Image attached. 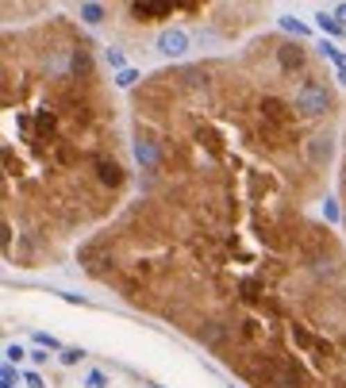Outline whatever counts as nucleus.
Masks as SVG:
<instances>
[{"label":"nucleus","mask_w":346,"mask_h":388,"mask_svg":"<svg viewBox=\"0 0 346 388\" xmlns=\"http://www.w3.org/2000/svg\"><path fill=\"white\" fill-rule=\"evenodd\" d=\"M293 104H297V112L304 119H320V116H327V112H331V92L323 89L320 81H312V77H308V81L297 85V92H293Z\"/></svg>","instance_id":"1"},{"label":"nucleus","mask_w":346,"mask_h":388,"mask_svg":"<svg viewBox=\"0 0 346 388\" xmlns=\"http://www.w3.org/2000/svg\"><path fill=\"white\" fill-rule=\"evenodd\" d=\"M154 50L162 58H185V54H189V35H185L181 27H165V31H158Z\"/></svg>","instance_id":"2"},{"label":"nucleus","mask_w":346,"mask_h":388,"mask_svg":"<svg viewBox=\"0 0 346 388\" xmlns=\"http://www.w3.org/2000/svg\"><path fill=\"white\" fill-rule=\"evenodd\" d=\"M135 162H139V169H147V174H158V165H162V146H158L154 139H139L135 142Z\"/></svg>","instance_id":"3"},{"label":"nucleus","mask_w":346,"mask_h":388,"mask_svg":"<svg viewBox=\"0 0 346 388\" xmlns=\"http://www.w3.org/2000/svg\"><path fill=\"white\" fill-rule=\"evenodd\" d=\"M131 16L135 19H170L173 16V4H165V0H135Z\"/></svg>","instance_id":"4"},{"label":"nucleus","mask_w":346,"mask_h":388,"mask_svg":"<svg viewBox=\"0 0 346 388\" xmlns=\"http://www.w3.org/2000/svg\"><path fill=\"white\" fill-rule=\"evenodd\" d=\"M304 47L300 42H288V47H281L277 50V66L285 69V74H297V69H304Z\"/></svg>","instance_id":"5"},{"label":"nucleus","mask_w":346,"mask_h":388,"mask_svg":"<svg viewBox=\"0 0 346 388\" xmlns=\"http://www.w3.org/2000/svg\"><path fill=\"white\" fill-rule=\"evenodd\" d=\"M97 181L108 185V189H120V185H124V169H120L112 158H100L97 162Z\"/></svg>","instance_id":"6"},{"label":"nucleus","mask_w":346,"mask_h":388,"mask_svg":"<svg viewBox=\"0 0 346 388\" xmlns=\"http://www.w3.org/2000/svg\"><path fill=\"white\" fill-rule=\"evenodd\" d=\"M273 385L277 388H300L304 380H300V369L293 362H285V365H277V373H273Z\"/></svg>","instance_id":"7"},{"label":"nucleus","mask_w":346,"mask_h":388,"mask_svg":"<svg viewBox=\"0 0 346 388\" xmlns=\"http://www.w3.org/2000/svg\"><path fill=\"white\" fill-rule=\"evenodd\" d=\"M104 16H108V8L104 4H77V19H81V24H89V27H97V24H104Z\"/></svg>","instance_id":"8"},{"label":"nucleus","mask_w":346,"mask_h":388,"mask_svg":"<svg viewBox=\"0 0 346 388\" xmlns=\"http://www.w3.org/2000/svg\"><path fill=\"white\" fill-rule=\"evenodd\" d=\"M308 158H312L315 165L327 162V158H331V139H327V135H312V139H308Z\"/></svg>","instance_id":"9"},{"label":"nucleus","mask_w":346,"mask_h":388,"mask_svg":"<svg viewBox=\"0 0 346 388\" xmlns=\"http://www.w3.org/2000/svg\"><path fill=\"white\" fill-rule=\"evenodd\" d=\"M69 69H74L77 77H89L92 74V58H89V50H85V47H77L74 54H69Z\"/></svg>","instance_id":"10"},{"label":"nucleus","mask_w":346,"mask_h":388,"mask_svg":"<svg viewBox=\"0 0 346 388\" xmlns=\"http://www.w3.org/2000/svg\"><path fill=\"white\" fill-rule=\"evenodd\" d=\"M320 54H323V58H331V62H335L338 77H346V54L335 47V42H327V39H323V42H320Z\"/></svg>","instance_id":"11"},{"label":"nucleus","mask_w":346,"mask_h":388,"mask_svg":"<svg viewBox=\"0 0 346 388\" xmlns=\"http://www.w3.org/2000/svg\"><path fill=\"white\" fill-rule=\"evenodd\" d=\"M315 27H320V31H327V35H346L343 27H338L335 12H315Z\"/></svg>","instance_id":"12"},{"label":"nucleus","mask_w":346,"mask_h":388,"mask_svg":"<svg viewBox=\"0 0 346 388\" xmlns=\"http://www.w3.org/2000/svg\"><path fill=\"white\" fill-rule=\"evenodd\" d=\"M31 342H35V346H39V350H50V354H54V350H58V354L66 350V346H62V342L54 339V335H47V330H35V335H31Z\"/></svg>","instance_id":"13"},{"label":"nucleus","mask_w":346,"mask_h":388,"mask_svg":"<svg viewBox=\"0 0 346 388\" xmlns=\"http://www.w3.org/2000/svg\"><path fill=\"white\" fill-rule=\"evenodd\" d=\"M104 58H108V66H112L115 74H124V69H131V66H127V54H124L120 47H108V50H104Z\"/></svg>","instance_id":"14"},{"label":"nucleus","mask_w":346,"mask_h":388,"mask_svg":"<svg viewBox=\"0 0 346 388\" xmlns=\"http://www.w3.org/2000/svg\"><path fill=\"white\" fill-rule=\"evenodd\" d=\"M281 31L297 35V39H308V27L300 24V19H293V16H281Z\"/></svg>","instance_id":"15"},{"label":"nucleus","mask_w":346,"mask_h":388,"mask_svg":"<svg viewBox=\"0 0 346 388\" xmlns=\"http://www.w3.org/2000/svg\"><path fill=\"white\" fill-rule=\"evenodd\" d=\"M19 380H24V373H19V369H12V365L4 362V369H0V388H16Z\"/></svg>","instance_id":"16"},{"label":"nucleus","mask_w":346,"mask_h":388,"mask_svg":"<svg viewBox=\"0 0 346 388\" xmlns=\"http://www.w3.org/2000/svg\"><path fill=\"white\" fill-rule=\"evenodd\" d=\"M58 362H62V365H66V369H69V365L85 362V350H81V346H66V350H62V354H58Z\"/></svg>","instance_id":"17"},{"label":"nucleus","mask_w":346,"mask_h":388,"mask_svg":"<svg viewBox=\"0 0 346 388\" xmlns=\"http://www.w3.org/2000/svg\"><path fill=\"white\" fill-rule=\"evenodd\" d=\"M262 112H265V119H285V104L281 100H262Z\"/></svg>","instance_id":"18"},{"label":"nucleus","mask_w":346,"mask_h":388,"mask_svg":"<svg viewBox=\"0 0 346 388\" xmlns=\"http://www.w3.org/2000/svg\"><path fill=\"white\" fill-rule=\"evenodd\" d=\"M139 81V69H124V74H115V85H120V89H131V85Z\"/></svg>","instance_id":"19"},{"label":"nucleus","mask_w":346,"mask_h":388,"mask_svg":"<svg viewBox=\"0 0 346 388\" xmlns=\"http://www.w3.org/2000/svg\"><path fill=\"white\" fill-rule=\"evenodd\" d=\"M85 388H108V377L100 369H92L89 377H85Z\"/></svg>","instance_id":"20"},{"label":"nucleus","mask_w":346,"mask_h":388,"mask_svg":"<svg viewBox=\"0 0 346 388\" xmlns=\"http://www.w3.org/2000/svg\"><path fill=\"white\" fill-rule=\"evenodd\" d=\"M4 357H8V365H19V362H24L27 354H24V346H16V342H12V346L4 350Z\"/></svg>","instance_id":"21"},{"label":"nucleus","mask_w":346,"mask_h":388,"mask_svg":"<svg viewBox=\"0 0 346 388\" xmlns=\"http://www.w3.org/2000/svg\"><path fill=\"white\" fill-rule=\"evenodd\" d=\"M24 385H27V388H47V380H42L35 369H27V373H24Z\"/></svg>","instance_id":"22"},{"label":"nucleus","mask_w":346,"mask_h":388,"mask_svg":"<svg viewBox=\"0 0 346 388\" xmlns=\"http://www.w3.org/2000/svg\"><path fill=\"white\" fill-rule=\"evenodd\" d=\"M66 304H77V307H89V296H77V292H62Z\"/></svg>","instance_id":"23"},{"label":"nucleus","mask_w":346,"mask_h":388,"mask_svg":"<svg viewBox=\"0 0 346 388\" xmlns=\"http://www.w3.org/2000/svg\"><path fill=\"white\" fill-rule=\"evenodd\" d=\"M27 357H31V362H35V365H47L50 350H39V346H35V350H31V354H27Z\"/></svg>","instance_id":"24"}]
</instances>
